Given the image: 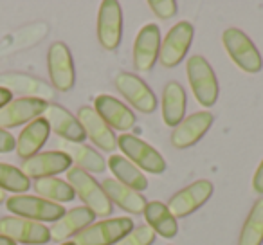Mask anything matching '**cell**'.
Wrapping results in <instances>:
<instances>
[{"label":"cell","mask_w":263,"mask_h":245,"mask_svg":"<svg viewBox=\"0 0 263 245\" xmlns=\"http://www.w3.org/2000/svg\"><path fill=\"white\" fill-rule=\"evenodd\" d=\"M195 29L190 22H179L168 31L164 36V42L161 44V52H159V62L164 69H173L177 67L190 51L193 44Z\"/></svg>","instance_id":"52a82bcc"},{"label":"cell","mask_w":263,"mask_h":245,"mask_svg":"<svg viewBox=\"0 0 263 245\" xmlns=\"http://www.w3.org/2000/svg\"><path fill=\"white\" fill-rule=\"evenodd\" d=\"M213 190L215 187H213L211 180L200 179L197 182L190 184L187 187H184V190H180L179 193L173 195L166 205H168L170 213L175 218H186L191 213L200 209L211 198Z\"/></svg>","instance_id":"8fae6325"},{"label":"cell","mask_w":263,"mask_h":245,"mask_svg":"<svg viewBox=\"0 0 263 245\" xmlns=\"http://www.w3.org/2000/svg\"><path fill=\"white\" fill-rule=\"evenodd\" d=\"M123 38V9L116 0H103L98 13V40L103 49L116 51Z\"/></svg>","instance_id":"30bf717a"},{"label":"cell","mask_w":263,"mask_h":245,"mask_svg":"<svg viewBox=\"0 0 263 245\" xmlns=\"http://www.w3.org/2000/svg\"><path fill=\"white\" fill-rule=\"evenodd\" d=\"M117 148L124 154V157L136 164L139 169H144L154 175H161L166 172V161L154 146L132 134H123L117 137Z\"/></svg>","instance_id":"277c9868"},{"label":"cell","mask_w":263,"mask_h":245,"mask_svg":"<svg viewBox=\"0 0 263 245\" xmlns=\"http://www.w3.org/2000/svg\"><path fill=\"white\" fill-rule=\"evenodd\" d=\"M103 191L108 197L110 202L121 208L123 211L130 213V215H143L144 208H146L148 202L144 200V197L141 193H137L136 190L124 186L123 182L116 179H105L101 184Z\"/></svg>","instance_id":"44dd1931"},{"label":"cell","mask_w":263,"mask_h":245,"mask_svg":"<svg viewBox=\"0 0 263 245\" xmlns=\"http://www.w3.org/2000/svg\"><path fill=\"white\" fill-rule=\"evenodd\" d=\"M144 220H146V225L154 231L155 234H161L162 238H175L179 233V223L177 218L170 213L168 205L162 204L159 200L148 202L146 208H144Z\"/></svg>","instance_id":"cb8c5ba5"},{"label":"cell","mask_w":263,"mask_h":245,"mask_svg":"<svg viewBox=\"0 0 263 245\" xmlns=\"http://www.w3.org/2000/svg\"><path fill=\"white\" fill-rule=\"evenodd\" d=\"M155 233L148 225H137L116 245H154Z\"/></svg>","instance_id":"4dcf8cb0"},{"label":"cell","mask_w":263,"mask_h":245,"mask_svg":"<svg viewBox=\"0 0 263 245\" xmlns=\"http://www.w3.org/2000/svg\"><path fill=\"white\" fill-rule=\"evenodd\" d=\"M72 168V161L67 154L63 152H44V154H36L33 157L26 159L20 166L24 175L27 179H47V177H54L58 173L69 172Z\"/></svg>","instance_id":"5bb4252c"},{"label":"cell","mask_w":263,"mask_h":245,"mask_svg":"<svg viewBox=\"0 0 263 245\" xmlns=\"http://www.w3.org/2000/svg\"><path fill=\"white\" fill-rule=\"evenodd\" d=\"M49 78L56 90L69 92L76 83V70L70 49L63 42H54L47 52Z\"/></svg>","instance_id":"ba28073f"},{"label":"cell","mask_w":263,"mask_h":245,"mask_svg":"<svg viewBox=\"0 0 263 245\" xmlns=\"http://www.w3.org/2000/svg\"><path fill=\"white\" fill-rule=\"evenodd\" d=\"M60 148H62L60 152L67 154L70 157V161L76 162V168L83 169V172H87V173L105 172V168H106L105 159H103V155L98 154L92 146H87V144H83V143H67V141H62Z\"/></svg>","instance_id":"d4e9b609"},{"label":"cell","mask_w":263,"mask_h":245,"mask_svg":"<svg viewBox=\"0 0 263 245\" xmlns=\"http://www.w3.org/2000/svg\"><path fill=\"white\" fill-rule=\"evenodd\" d=\"M213 121H215V117L208 110H202V112L184 117L182 123L179 126H175L172 132L173 148L186 150V148H191L193 144H197L209 132V128L213 126Z\"/></svg>","instance_id":"9a60e30c"},{"label":"cell","mask_w":263,"mask_h":245,"mask_svg":"<svg viewBox=\"0 0 263 245\" xmlns=\"http://www.w3.org/2000/svg\"><path fill=\"white\" fill-rule=\"evenodd\" d=\"M34 191L45 200H51L54 204L62 205L63 202H70L76 198L72 186L67 180H62L58 177H47V179L34 180Z\"/></svg>","instance_id":"83f0119b"},{"label":"cell","mask_w":263,"mask_h":245,"mask_svg":"<svg viewBox=\"0 0 263 245\" xmlns=\"http://www.w3.org/2000/svg\"><path fill=\"white\" fill-rule=\"evenodd\" d=\"M252 190L258 195H263V159L258 168H256L254 177H252Z\"/></svg>","instance_id":"836d02e7"},{"label":"cell","mask_w":263,"mask_h":245,"mask_svg":"<svg viewBox=\"0 0 263 245\" xmlns=\"http://www.w3.org/2000/svg\"><path fill=\"white\" fill-rule=\"evenodd\" d=\"M187 81L191 85L193 96L204 108L216 105L220 94V85L211 63L200 54H193L186 63Z\"/></svg>","instance_id":"6da1fadb"},{"label":"cell","mask_w":263,"mask_h":245,"mask_svg":"<svg viewBox=\"0 0 263 245\" xmlns=\"http://www.w3.org/2000/svg\"><path fill=\"white\" fill-rule=\"evenodd\" d=\"M51 134V126H49L45 117H38V119L31 121L29 125L20 132L18 139H16V154L18 157H22L24 161L33 155H36L42 150L45 143L49 139Z\"/></svg>","instance_id":"7402d4cb"},{"label":"cell","mask_w":263,"mask_h":245,"mask_svg":"<svg viewBox=\"0 0 263 245\" xmlns=\"http://www.w3.org/2000/svg\"><path fill=\"white\" fill-rule=\"evenodd\" d=\"M148 8L155 13V16H159L161 20H170L177 15L179 4L175 0H150Z\"/></svg>","instance_id":"1f68e13d"},{"label":"cell","mask_w":263,"mask_h":245,"mask_svg":"<svg viewBox=\"0 0 263 245\" xmlns=\"http://www.w3.org/2000/svg\"><path fill=\"white\" fill-rule=\"evenodd\" d=\"M16 148V139L8 132L0 128V154H8Z\"/></svg>","instance_id":"d6a6232c"},{"label":"cell","mask_w":263,"mask_h":245,"mask_svg":"<svg viewBox=\"0 0 263 245\" xmlns=\"http://www.w3.org/2000/svg\"><path fill=\"white\" fill-rule=\"evenodd\" d=\"M29 187L31 180L24 175L22 169L15 168L11 164H6V162H0V190L24 195Z\"/></svg>","instance_id":"f546056e"},{"label":"cell","mask_w":263,"mask_h":245,"mask_svg":"<svg viewBox=\"0 0 263 245\" xmlns=\"http://www.w3.org/2000/svg\"><path fill=\"white\" fill-rule=\"evenodd\" d=\"M263 243V197L258 198L249 211L240 231L238 245H261Z\"/></svg>","instance_id":"f1b7e54d"},{"label":"cell","mask_w":263,"mask_h":245,"mask_svg":"<svg viewBox=\"0 0 263 245\" xmlns=\"http://www.w3.org/2000/svg\"><path fill=\"white\" fill-rule=\"evenodd\" d=\"M134 229L132 218H110L98 223H90L76 234V245H116Z\"/></svg>","instance_id":"8992f818"},{"label":"cell","mask_w":263,"mask_h":245,"mask_svg":"<svg viewBox=\"0 0 263 245\" xmlns=\"http://www.w3.org/2000/svg\"><path fill=\"white\" fill-rule=\"evenodd\" d=\"M116 88L136 110L143 114H154L157 110V98L154 90L132 72H121L116 76Z\"/></svg>","instance_id":"7c38bea8"},{"label":"cell","mask_w":263,"mask_h":245,"mask_svg":"<svg viewBox=\"0 0 263 245\" xmlns=\"http://www.w3.org/2000/svg\"><path fill=\"white\" fill-rule=\"evenodd\" d=\"M108 168L114 173L116 180L123 182L124 186L132 187V190H136L137 193L148 190L146 175L136 164H132L126 157H123V155H112L108 159Z\"/></svg>","instance_id":"484cf974"},{"label":"cell","mask_w":263,"mask_h":245,"mask_svg":"<svg viewBox=\"0 0 263 245\" xmlns=\"http://www.w3.org/2000/svg\"><path fill=\"white\" fill-rule=\"evenodd\" d=\"M67 182L72 186L74 193L83 200L85 208H88L96 216H108L112 209V202L103 191L101 184L90 175L80 168H70L67 172Z\"/></svg>","instance_id":"7a4b0ae2"},{"label":"cell","mask_w":263,"mask_h":245,"mask_svg":"<svg viewBox=\"0 0 263 245\" xmlns=\"http://www.w3.org/2000/svg\"><path fill=\"white\" fill-rule=\"evenodd\" d=\"M0 81L6 85L8 90L20 92L29 98L44 99V101L52 98V88L49 85H45L36 78L26 76V74H4V76H0Z\"/></svg>","instance_id":"4316f807"},{"label":"cell","mask_w":263,"mask_h":245,"mask_svg":"<svg viewBox=\"0 0 263 245\" xmlns=\"http://www.w3.org/2000/svg\"><path fill=\"white\" fill-rule=\"evenodd\" d=\"M44 117L47 119L51 130L60 136L67 143H83L87 139L83 128H81L78 117H74L67 108L56 103H49L44 112Z\"/></svg>","instance_id":"d6986e66"},{"label":"cell","mask_w":263,"mask_h":245,"mask_svg":"<svg viewBox=\"0 0 263 245\" xmlns=\"http://www.w3.org/2000/svg\"><path fill=\"white\" fill-rule=\"evenodd\" d=\"M0 234L9 240L20 241L24 245H45L51 241L49 227L33 220L20 218V216H4L0 218Z\"/></svg>","instance_id":"9c48e42d"},{"label":"cell","mask_w":263,"mask_h":245,"mask_svg":"<svg viewBox=\"0 0 263 245\" xmlns=\"http://www.w3.org/2000/svg\"><path fill=\"white\" fill-rule=\"evenodd\" d=\"M94 110L101 116V119L110 128L128 132L136 126V114L114 96L99 94L94 101Z\"/></svg>","instance_id":"ac0fdd59"},{"label":"cell","mask_w":263,"mask_h":245,"mask_svg":"<svg viewBox=\"0 0 263 245\" xmlns=\"http://www.w3.org/2000/svg\"><path fill=\"white\" fill-rule=\"evenodd\" d=\"M8 209L13 215L20 218L33 220V222H56L65 215L63 205L54 204L51 200H45L42 197H33V195H15L9 197L6 202Z\"/></svg>","instance_id":"5b68a950"},{"label":"cell","mask_w":263,"mask_h":245,"mask_svg":"<svg viewBox=\"0 0 263 245\" xmlns=\"http://www.w3.org/2000/svg\"><path fill=\"white\" fill-rule=\"evenodd\" d=\"M186 90L179 81H168L162 88V121L164 125L179 126L186 116Z\"/></svg>","instance_id":"603a6c76"},{"label":"cell","mask_w":263,"mask_h":245,"mask_svg":"<svg viewBox=\"0 0 263 245\" xmlns=\"http://www.w3.org/2000/svg\"><path fill=\"white\" fill-rule=\"evenodd\" d=\"M0 245H16V243L13 240H9V238H6V236L0 234Z\"/></svg>","instance_id":"d590c367"},{"label":"cell","mask_w":263,"mask_h":245,"mask_svg":"<svg viewBox=\"0 0 263 245\" xmlns=\"http://www.w3.org/2000/svg\"><path fill=\"white\" fill-rule=\"evenodd\" d=\"M161 29L157 24H146L139 31L134 44V65L141 72L154 69L161 52Z\"/></svg>","instance_id":"e0dca14e"},{"label":"cell","mask_w":263,"mask_h":245,"mask_svg":"<svg viewBox=\"0 0 263 245\" xmlns=\"http://www.w3.org/2000/svg\"><path fill=\"white\" fill-rule=\"evenodd\" d=\"M9 101H13V92L6 87H0V108H4Z\"/></svg>","instance_id":"e575fe53"},{"label":"cell","mask_w":263,"mask_h":245,"mask_svg":"<svg viewBox=\"0 0 263 245\" xmlns=\"http://www.w3.org/2000/svg\"><path fill=\"white\" fill-rule=\"evenodd\" d=\"M60 245H76L74 241H65V243H60Z\"/></svg>","instance_id":"74e56055"},{"label":"cell","mask_w":263,"mask_h":245,"mask_svg":"<svg viewBox=\"0 0 263 245\" xmlns=\"http://www.w3.org/2000/svg\"><path fill=\"white\" fill-rule=\"evenodd\" d=\"M96 215L88 208H74L70 211H65V215L60 220H56L54 225L49 229L51 240L56 243H65L70 236H76L78 233L94 223Z\"/></svg>","instance_id":"ffe728a7"},{"label":"cell","mask_w":263,"mask_h":245,"mask_svg":"<svg viewBox=\"0 0 263 245\" xmlns=\"http://www.w3.org/2000/svg\"><path fill=\"white\" fill-rule=\"evenodd\" d=\"M222 44L226 47L229 58L240 67L243 72L256 74L263 69V58L256 45L251 42V38L243 33V31L236 29V27H229L223 31L222 34Z\"/></svg>","instance_id":"3957f363"},{"label":"cell","mask_w":263,"mask_h":245,"mask_svg":"<svg viewBox=\"0 0 263 245\" xmlns=\"http://www.w3.org/2000/svg\"><path fill=\"white\" fill-rule=\"evenodd\" d=\"M6 200V191H2L0 190V204H2V202Z\"/></svg>","instance_id":"8d00e7d4"},{"label":"cell","mask_w":263,"mask_h":245,"mask_svg":"<svg viewBox=\"0 0 263 245\" xmlns=\"http://www.w3.org/2000/svg\"><path fill=\"white\" fill-rule=\"evenodd\" d=\"M49 103L36 98H18L0 108V128L8 130L42 117Z\"/></svg>","instance_id":"4fadbf2b"},{"label":"cell","mask_w":263,"mask_h":245,"mask_svg":"<svg viewBox=\"0 0 263 245\" xmlns=\"http://www.w3.org/2000/svg\"><path fill=\"white\" fill-rule=\"evenodd\" d=\"M78 121H80L81 128H83L85 136L103 152L112 154L117 148V137L114 130L106 125L101 119L98 112L92 106H81L78 110Z\"/></svg>","instance_id":"2e32d148"}]
</instances>
